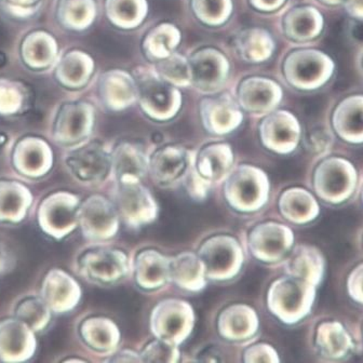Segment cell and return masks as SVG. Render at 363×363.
Here are the masks:
<instances>
[{"mask_svg":"<svg viewBox=\"0 0 363 363\" xmlns=\"http://www.w3.org/2000/svg\"><path fill=\"white\" fill-rule=\"evenodd\" d=\"M281 99V86L269 78H247L239 86V105L249 113L259 115L270 113L277 107Z\"/></svg>","mask_w":363,"mask_h":363,"instance_id":"cell-16","label":"cell"},{"mask_svg":"<svg viewBox=\"0 0 363 363\" xmlns=\"http://www.w3.org/2000/svg\"><path fill=\"white\" fill-rule=\"evenodd\" d=\"M259 330V317L255 309L243 304L227 307L218 317V331L233 342L250 340Z\"/></svg>","mask_w":363,"mask_h":363,"instance_id":"cell-21","label":"cell"},{"mask_svg":"<svg viewBox=\"0 0 363 363\" xmlns=\"http://www.w3.org/2000/svg\"><path fill=\"white\" fill-rule=\"evenodd\" d=\"M352 34L354 39L363 43V20H356L352 23Z\"/></svg>","mask_w":363,"mask_h":363,"instance_id":"cell-53","label":"cell"},{"mask_svg":"<svg viewBox=\"0 0 363 363\" xmlns=\"http://www.w3.org/2000/svg\"><path fill=\"white\" fill-rule=\"evenodd\" d=\"M307 146L313 152H325L331 146V136L323 129L313 130L309 134Z\"/></svg>","mask_w":363,"mask_h":363,"instance_id":"cell-48","label":"cell"},{"mask_svg":"<svg viewBox=\"0 0 363 363\" xmlns=\"http://www.w3.org/2000/svg\"><path fill=\"white\" fill-rule=\"evenodd\" d=\"M235 47L243 61L262 63L267 61L275 51V41L263 28H247L237 35Z\"/></svg>","mask_w":363,"mask_h":363,"instance_id":"cell-31","label":"cell"},{"mask_svg":"<svg viewBox=\"0 0 363 363\" xmlns=\"http://www.w3.org/2000/svg\"><path fill=\"white\" fill-rule=\"evenodd\" d=\"M119 218L130 227L144 226L156 220L158 207L152 194L141 183L119 184L115 200Z\"/></svg>","mask_w":363,"mask_h":363,"instance_id":"cell-8","label":"cell"},{"mask_svg":"<svg viewBox=\"0 0 363 363\" xmlns=\"http://www.w3.org/2000/svg\"><path fill=\"white\" fill-rule=\"evenodd\" d=\"M196 16L204 24L222 26L233 11L232 0H191Z\"/></svg>","mask_w":363,"mask_h":363,"instance_id":"cell-37","label":"cell"},{"mask_svg":"<svg viewBox=\"0 0 363 363\" xmlns=\"http://www.w3.org/2000/svg\"><path fill=\"white\" fill-rule=\"evenodd\" d=\"M72 175L84 183L102 181L111 169V155L99 142H90L73 150L67 158Z\"/></svg>","mask_w":363,"mask_h":363,"instance_id":"cell-14","label":"cell"},{"mask_svg":"<svg viewBox=\"0 0 363 363\" xmlns=\"http://www.w3.org/2000/svg\"><path fill=\"white\" fill-rule=\"evenodd\" d=\"M135 80L138 99L147 116L155 121H164L179 113L182 96L177 86L164 80L157 72H140Z\"/></svg>","mask_w":363,"mask_h":363,"instance_id":"cell-3","label":"cell"},{"mask_svg":"<svg viewBox=\"0 0 363 363\" xmlns=\"http://www.w3.org/2000/svg\"><path fill=\"white\" fill-rule=\"evenodd\" d=\"M94 125V111L86 103H73L62 108L57 121V133L61 141L69 143L84 140Z\"/></svg>","mask_w":363,"mask_h":363,"instance_id":"cell-25","label":"cell"},{"mask_svg":"<svg viewBox=\"0 0 363 363\" xmlns=\"http://www.w3.org/2000/svg\"><path fill=\"white\" fill-rule=\"evenodd\" d=\"M179 356L177 345L157 338L144 348L141 359L144 362H177Z\"/></svg>","mask_w":363,"mask_h":363,"instance_id":"cell-42","label":"cell"},{"mask_svg":"<svg viewBox=\"0 0 363 363\" xmlns=\"http://www.w3.org/2000/svg\"><path fill=\"white\" fill-rule=\"evenodd\" d=\"M284 72L291 86L301 90H313L330 80L334 63L325 52L300 49L289 53L284 60Z\"/></svg>","mask_w":363,"mask_h":363,"instance_id":"cell-5","label":"cell"},{"mask_svg":"<svg viewBox=\"0 0 363 363\" xmlns=\"http://www.w3.org/2000/svg\"><path fill=\"white\" fill-rule=\"evenodd\" d=\"M65 18L76 28H84L96 16L94 0H65Z\"/></svg>","mask_w":363,"mask_h":363,"instance_id":"cell-41","label":"cell"},{"mask_svg":"<svg viewBox=\"0 0 363 363\" xmlns=\"http://www.w3.org/2000/svg\"><path fill=\"white\" fill-rule=\"evenodd\" d=\"M315 288L300 278L289 275L279 278L268 290V308L286 325L300 323L313 308Z\"/></svg>","mask_w":363,"mask_h":363,"instance_id":"cell-1","label":"cell"},{"mask_svg":"<svg viewBox=\"0 0 363 363\" xmlns=\"http://www.w3.org/2000/svg\"><path fill=\"white\" fill-rule=\"evenodd\" d=\"M30 200L28 189L14 183H0V218L18 220L22 218Z\"/></svg>","mask_w":363,"mask_h":363,"instance_id":"cell-36","label":"cell"},{"mask_svg":"<svg viewBox=\"0 0 363 363\" xmlns=\"http://www.w3.org/2000/svg\"><path fill=\"white\" fill-rule=\"evenodd\" d=\"M358 181L352 162L340 157H329L315 169L313 187L318 197L332 204L343 203L354 194Z\"/></svg>","mask_w":363,"mask_h":363,"instance_id":"cell-4","label":"cell"},{"mask_svg":"<svg viewBox=\"0 0 363 363\" xmlns=\"http://www.w3.org/2000/svg\"><path fill=\"white\" fill-rule=\"evenodd\" d=\"M361 196H362V202H363V185H362V194H361Z\"/></svg>","mask_w":363,"mask_h":363,"instance_id":"cell-58","label":"cell"},{"mask_svg":"<svg viewBox=\"0 0 363 363\" xmlns=\"http://www.w3.org/2000/svg\"><path fill=\"white\" fill-rule=\"evenodd\" d=\"M294 235L286 225L266 222L250 233V249L259 261L274 263L281 261L292 249Z\"/></svg>","mask_w":363,"mask_h":363,"instance_id":"cell-9","label":"cell"},{"mask_svg":"<svg viewBox=\"0 0 363 363\" xmlns=\"http://www.w3.org/2000/svg\"><path fill=\"white\" fill-rule=\"evenodd\" d=\"M284 34L294 41H307L323 32V18L311 6H300L290 10L284 16Z\"/></svg>","mask_w":363,"mask_h":363,"instance_id":"cell-28","label":"cell"},{"mask_svg":"<svg viewBox=\"0 0 363 363\" xmlns=\"http://www.w3.org/2000/svg\"><path fill=\"white\" fill-rule=\"evenodd\" d=\"M206 270L198 255L181 253L170 259V279L179 288L199 292L206 286Z\"/></svg>","mask_w":363,"mask_h":363,"instance_id":"cell-30","label":"cell"},{"mask_svg":"<svg viewBox=\"0 0 363 363\" xmlns=\"http://www.w3.org/2000/svg\"><path fill=\"white\" fill-rule=\"evenodd\" d=\"M80 269L86 279L100 284H113L127 275V255L117 249L89 251L80 259Z\"/></svg>","mask_w":363,"mask_h":363,"instance_id":"cell-13","label":"cell"},{"mask_svg":"<svg viewBox=\"0 0 363 363\" xmlns=\"http://www.w3.org/2000/svg\"><path fill=\"white\" fill-rule=\"evenodd\" d=\"M200 116L206 130L218 135L230 133L243 121L240 105L228 94L204 99L200 103Z\"/></svg>","mask_w":363,"mask_h":363,"instance_id":"cell-15","label":"cell"},{"mask_svg":"<svg viewBox=\"0 0 363 363\" xmlns=\"http://www.w3.org/2000/svg\"><path fill=\"white\" fill-rule=\"evenodd\" d=\"M207 278L230 280L237 276L243 265L240 243L228 235H218L204 241L198 251Z\"/></svg>","mask_w":363,"mask_h":363,"instance_id":"cell-6","label":"cell"},{"mask_svg":"<svg viewBox=\"0 0 363 363\" xmlns=\"http://www.w3.org/2000/svg\"><path fill=\"white\" fill-rule=\"evenodd\" d=\"M362 66H363V59H362Z\"/></svg>","mask_w":363,"mask_h":363,"instance_id":"cell-59","label":"cell"},{"mask_svg":"<svg viewBox=\"0 0 363 363\" xmlns=\"http://www.w3.org/2000/svg\"><path fill=\"white\" fill-rule=\"evenodd\" d=\"M347 291L354 302L363 305V263L356 266L348 276Z\"/></svg>","mask_w":363,"mask_h":363,"instance_id":"cell-47","label":"cell"},{"mask_svg":"<svg viewBox=\"0 0 363 363\" xmlns=\"http://www.w3.org/2000/svg\"><path fill=\"white\" fill-rule=\"evenodd\" d=\"M8 41V33L6 30L5 26H3V23L0 21V45H6Z\"/></svg>","mask_w":363,"mask_h":363,"instance_id":"cell-54","label":"cell"},{"mask_svg":"<svg viewBox=\"0 0 363 363\" xmlns=\"http://www.w3.org/2000/svg\"><path fill=\"white\" fill-rule=\"evenodd\" d=\"M198 172L210 183L224 181L234 164V152L228 144H210L195 158Z\"/></svg>","mask_w":363,"mask_h":363,"instance_id":"cell-24","label":"cell"},{"mask_svg":"<svg viewBox=\"0 0 363 363\" xmlns=\"http://www.w3.org/2000/svg\"><path fill=\"white\" fill-rule=\"evenodd\" d=\"M195 158V156L191 158L189 169H187L186 173H185L182 181L184 182L185 187H186L189 196L194 200L200 201V200H203L204 198L207 197L211 183L198 172L197 168H196Z\"/></svg>","mask_w":363,"mask_h":363,"instance_id":"cell-45","label":"cell"},{"mask_svg":"<svg viewBox=\"0 0 363 363\" xmlns=\"http://www.w3.org/2000/svg\"><path fill=\"white\" fill-rule=\"evenodd\" d=\"M259 135L268 150L290 154L300 143V123L290 111H270L259 125Z\"/></svg>","mask_w":363,"mask_h":363,"instance_id":"cell-12","label":"cell"},{"mask_svg":"<svg viewBox=\"0 0 363 363\" xmlns=\"http://www.w3.org/2000/svg\"><path fill=\"white\" fill-rule=\"evenodd\" d=\"M100 92L103 103L109 109L123 111L138 99V84L127 72L113 69L101 78Z\"/></svg>","mask_w":363,"mask_h":363,"instance_id":"cell-20","label":"cell"},{"mask_svg":"<svg viewBox=\"0 0 363 363\" xmlns=\"http://www.w3.org/2000/svg\"><path fill=\"white\" fill-rule=\"evenodd\" d=\"M18 158L20 168L28 175H41L50 168L49 166V156L45 152L39 150V147H30L23 150Z\"/></svg>","mask_w":363,"mask_h":363,"instance_id":"cell-44","label":"cell"},{"mask_svg":"<svg viewBox=\"0 0 363 363\" xmlns=\"http://www.w3.org/2000/svg\"><path fill=\"white\" fill-rule=\"evenodd\" d=\"M20 323H3L0 325V347L9 356H21L30 342V334Z\"/></svg>","mask_w":363,"mask_h":363,"instance_id":"cell-40","label":"cell"},{"mask_svg":"<svg viewBox=\"0 0 363 363\" xmlns=\"http://www.w3.org/2000/svg\"><path fill=\"white\" fill-rule=\"evenodd\" d=\"M250 3L259 11L272 12L282 7L286 0H250Z\"/></svg>","mask_w":363,"mask_h":363,"instance_id":"cell-49","label":"cell"},{"mask_svg":"<svg viewBox=\"0 0 363 363\" xmlns=\"http://www.w3.org/2000/svg\"><path fill=\"white\" fill-rule=\"evenodd\" d=\"M193 156V152L181 146L160 148L150 160V174L162 186L174 184L184 177Z\"/></svg>","mask_w":363,"mask_h":363,"instance_id":"cell-18","label":"cell"},{"mask_svg":"<svg viewBox=\"0 0 363 363\" xmlns=\"http://www.w3.org/2000/svg\"><path fill=\"white\" fill-rule=\"evenodd\" d=\"M195 315L193 307L181 300H164L152 313L150 327L159 340L179 345L193 331Z\"/></svg>","mask_w":363,"mask_h":363,"instance_id":"cell-7","label":"cell"},{"mask_svg":"<svg viewBox=\"0 0 363 363\" xmlns=\"http://www.w3.org/2000/svg\"><path fill=\"white\" fill-rule=\"evenodd\" d=\"M325 262L321 251L313 245H298L293 250L286 262V274L300 278L315 286H319L325 275Z\"/></svg>","mask_w":363,"mask_h":363,"instance_id":"cell-23","label":"cell"},{"mask_svg":"<svg viewBox=\"0 0 363 363\" xmlns=\"http://www.w3.org/2000/svg\"><path fill=\"white\" fill-rule=\"evenodd\" d=\"M315 345L323 357L333 360L345 358L354 347L350 333L337 321H325L318 327Z\"/></svg>","mask_w":363,"mask_h":363,"instance_id":"cell-29","label":"cell"},{"mask_svg":"<svg viewBox=\"0 0 363 363\" xmlns=\"http://www.w3.org/2000/svg\"><path fill=\"white\" fill-rule=\"evenodd\" d=\"M45 296L57 311H67L77 305L80 289L77 282L63 272H53L45 281Z\"/></svg>","mask_w":363,"mask_h":363,"instance_id":"cell-32","label":"cell"},{"mask_svg":"<svg viewBox=\"0 0 363 363\" xmlns=\"http://www.w3.org/2000/svg\"><path fill=\"white\" fill-rule=\"evenodd\" d=\"M6 140H7V138H6L5 134L0 133V148L3 147L4 144L6 143Z\"/></svg>","mask_w":363,"mask_h":363,"instance_id":"cell-56","label":"cell"},{"mask_svg":"<svg viewBox=\"0 0 363 363\" xmlns=\"http://www.w3.org/2000/svg\"><path fill=\"white\" fill-rule=\"evenodd\" d=\"M321 1L328 4V5H337V4L343 3V0H321Z\"/></svg>","mask_w":363,"mask_h":363,"instance_id":"cell-55","label":"cell"},{"mask_svg":"<svg viewBox=\"0 0 363 363\" xmlns=\"http://www.w3.org/2000/svg\"><path fill=\"white\" fill-rule=\"evenodd\" d=\"M181 43V32L170 23H162L152 28L143 41L146 55L155 61L166 59L174 53Z\"/></svg>","mask_w":363,"mask_h":363,"instance_id":"cell-34","label":"cell"},{"mask_svg":"<svg viewBox=\"0 0 363 363\" xmlns=\"http://www.w3.org/2000/svg\"><path fill=\"white\" fill-rule=\"evenodd\" d=\"M111 171L119 184L141 183L150 171V160L145 152L133 143H121L111 155Z\"/></svg>","mask_w":363,"mask_h":363,"instance_id":"cell-19","label":"cell"},{"mask_svg":"<svg viewBox=\"0 0 363 363\" xmlns=\"http://www.w3.org/2000/svg\"><path fill=\"white\" fill-rule=\"evenodd\" d=\"M191 84L206 94L220 90L230 74V63L220 51L203 48L189 60Z\"/></svg>","mask_w":363,"mask_h":363,"instance_id":"cell-11","label":"cell"},{"mask_svg":"<svg viewBox=\"0 0 363 363\" xmlns=\"http://www.w3.org/2000/svg\"><path fill=\"white\" fill-rule=\"evenodd\" d=\"M78 222L88 238L107 240L118 232L119 214L113 202L92 196L78 210Z\"/></svg>","mask_w":363,"mask_h":363,"instance_id":"cell-10","label":"cell"},{"mask_svg":"<svg viewBox=\"0 0 363 363\" xmlns=\"http://www.w3.org/2000/svg\"><path fill=\"white\" fill-rule=\"evenodd\" d=\"M156 72L164 80L177 88L191 84L189 60L177 53H172L166 59L158 61L156 64Z\"/></svg>","mask_w":363,"mask_h":363,"instance_id":"cell-38","label":"cell"},{"mask_svg":"<svg viewBox=\"0 0 363 363\" xmlns=\"http://www.w3.org/2000/svg\"><path fill=\"white\" fill-rule=\"evenodd\" d=\"M94 69L92 60L82 52L72 53L67 55L62 64L61 74L68 84L80 86L88 80Z\"/></svg>","mask_w":363,"mask_h":363,"instance_id":"cell-39","label":"cell"},{"mask_svg":"<svg viewBox=\"0 0 363 363\" xmlns=\"http://www.w3.org/2000/svg\"><path fill=\"white\" fill-rule=\"evenodd\" d=\"M332 125L340 139L352 144L363 143V96L344 99L334 109Z\"/></svg>","mask_w":363,"mask_h":363,"instance_id":"cell-22","label":"cell"},{"mask_svg":"<svg viewBox=\"0 0 363 363\" xmlns=\"http://www.w3.org/2000/svg\"><path fill=\"white\" fill-rule=\"evenodd\" d=\"M10 262H11V257H10L9 250L0 242V272L7 269Z\"/></svg>","mask_w":363,"mask_h":363,"instance_id":"cell-52","label":"cell"},{"mask_svg":"<svg viewBox=\"0 0 363 363\" xmlns=\"http://www.w3.org/2000/svg\"><path fill=\"white\" fill-rule=\"evenodd\" d=\"M82 334L90 347L102 352L116 350L121 340L118 327L107 318H91L84 321Z\"/></svg>","mask_w":363,"mask_h":363,"instance_id":"cell-33","label":"cell"},{"mask_svg":"<svg viewBox=\"0 0 363 363\" xmlns=\"http://www.w3.org/2000/svg\"><path fill=\"white\" fill-rule=\"evenodd\" d=\"M16 313L21 320L28 323L33 329L45 327V323H48V311L43 303L35 298L24 301Z\"/></svg>","mask_w":363,"mask_h":363,"instance_id":"cell-43","label":"cell"},{"mask_svg":"<svg viewBox=\"0 0 363 363\" xmlns=\"http://www.w3.org/2000/svg\"><path fill=\"white\" fill-rule=\"evenodd\" d=\"M79 199L68 193L55 194L43 203V225L47 232L61 238L75 228L78 222Z\"/></svg>","mask_w":363,"mask_h":363,"instance_id":"cell-17","label":"cell"},{"mask_svg":"<svg viewBox=\"0 0 363 363\" xmlns=\"http://www.w3.org/2000/svg\"><path fill=\"white\" fill-rule=\"evenodd\" d=\"M279 209L286 220L300 225L313 222L320 213L319 203L313 194L301 187H292L282 193Z\"/></svg>","mask_w":363,"mask_h":363,"instance_id":"cell-26","label":"cell"},{"mask_svg":"<svg viewBox=\"0 0 363 363\" xmlns=\"http://www.w3.org/2000/svg\"><path fill=\"white\" fill-rule=\"evenodd\" d=\"M106 12L113 26L132 30L141 26L148 13L146 0H107Z\"/></svg>","mask_w":363,"mask_h":363,"instance_id":"cell-35","label":"cell"},{"mask_svg":"<svg viewBox=\"0 0 363 363\" xmlns=\"http://www.w3.org/2000/svg\"><path fill=\"white\" fill-rule=\"evenodd\" d=\"M113 362H140L142 361L141 356L132 352V350H121L118 354L111 358Z\"/></svg>","mask_w":363,"mask_h":363,"instance_id":"cell-51","label":"cell"},{"mask_svg":"<svg viewBox=\"0 0 363 363\" xmlns=\"http://www.w3.org/2000/svg\"><path fill=\"white\" fill-rule=\"evenodd\" d=\"M245 362H279V356L275 348L261 343L251 346L245 352Z\"/></svg>","mask_w":363,"mask_h":363,"instance_id":"cell-46","label":"cell"},{"mask_svg":"<svg viewBox=\"0 0 363 363\" xmlns=\"http://www.w3.org/2000/svg\"><path fill=\"white\" fill-rule=\"evenodd\" d=\"M6 64V57L3 52H0V67H3Z\"/></svg>","mask_w":363,"mask_h":363,"instance_id":"cell-57","label":"cell"},{"mask_svg":"<svg viewBox=\"0 0 363 363\" xmlns=\"http://www.w3.org/2000/svg\"><path fill=\"white\" fill-rule=\"evenodd\" d=\"M135 279L145 290H154L170 279V259L156 250L142 251L135 262Z\"/></svg>","mask_w":363,"mask_h":363,"instance_id":"cell-27","label":"cell"},{"mask_svg":"<svg viewBox=\"0 0 363 363\" xmlns=\"http://www.w3.org/2000/svg\"><path fill=\"white\" fill-rule=\"evenodd\" d=\"M269 179L261 169L249 164L238 167L225 182V198L237 211H257L269 197Z\"/></svg>","mask_w":363,"mask_h":363,"instance_id":"cell-2","label":"cell"},{"mask_svg":"<svg viewBox=\"0 0 363 363\" xmlns=\"http://www.w3.org/2000/svg\"><path fill=\"white\" fill-rule=\"evenodd\" d=\"M343 4L352 18L363 20V0H343Z\"/></svg>","mask_w":363,"mask_h":363,"instance_id":"cell-50","label":"cell"}]
</instances>
